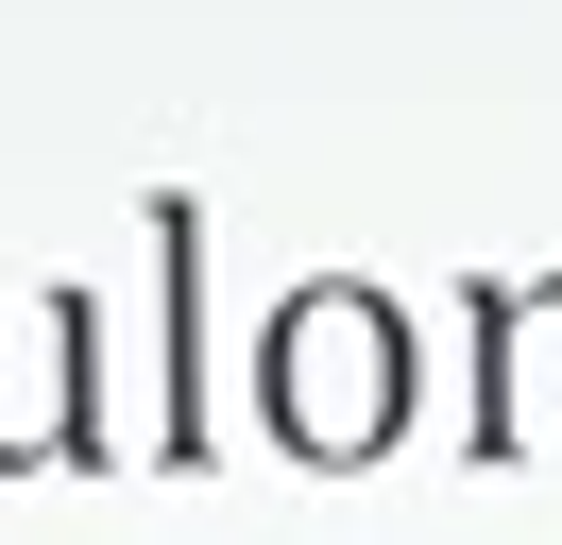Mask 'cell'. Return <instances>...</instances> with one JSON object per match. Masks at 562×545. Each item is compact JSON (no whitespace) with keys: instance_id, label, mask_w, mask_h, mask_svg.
Wrapping results in <instances>:
<instances>
[{"instance_id":"cell-1","label":"cell","mask_w":562,"mask_h":545,"mask_svg":"<svg viewBox=\"0 0 562 545\" xmlns=\"http://www.w3.org/2000/svg\"><path fill=\"white\" fill-rule=\"evenodd\" d=\"M307 409H324V443H375V409H392L375 307H307Z\"/></svg>"}]
</instances>
